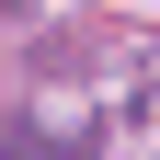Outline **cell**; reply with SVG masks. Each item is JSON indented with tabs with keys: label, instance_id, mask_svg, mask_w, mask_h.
Instances as JSON below:
<instances>
[{
	"label": "cell",
	"instance_id": "1",
	"mask_svg": "<svg viewBox=\"0 0 160 160\" xmlns=\"http://www.w3.org/2000/svg\"><path fill=\"white\" fill-rule=\"evenodd\" d=\"M0 160H103V126H46V114H0Z\"/></svg>",
	"mask_w": 160,
	"mask_h": 160
}]
</instances>
